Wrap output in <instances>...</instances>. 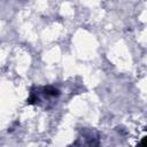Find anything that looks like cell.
Instances as JSON below:
<instances>
[{"instance_id": "6da1fadb", "label": "cell", "mask_w": 147, "mask_h": 147, "mask_svg": "<svg viewBox=\"0 0 147 147\" xmlns=\"http://www.w3.org/2000/svg\"><path fill=\"white\" fill-rule=\"evenodd\" d=\"M60 96V91L51 85L47 86H34L30 91V95L26 100L29 105H37L48 107L53 105Z\"/></svg>"}, {"instance_id": "7a4b0ae2", "label": "cell", "mask_w": 147, "mask_h": 147, "mask_svg": "<svg viewBox=\"0 0 147 147\" xmlns=\"http://www.w3.org/2000/svg\"><path fill=\"white\" fill-rule=\"evenodd\" d=\"M100 138L94 130H84L70 147H99Z\"/></svg>"}]
</instances>
